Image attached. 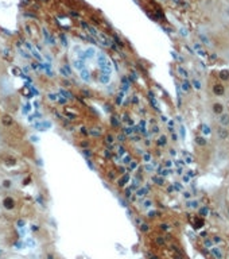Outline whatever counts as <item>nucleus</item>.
<instances>
[{
    "label": "nucleus",
    "instance_id": "f257e3e1",
    "mask_svg": "<svg viewBox=\"0 0 229 259\" xmlns=\"http://www.w3.org/2000/svg\"><path fill=\"white\" fill-rule=\"evenodd\" d=\"M85 29H86L88 31H89V33L92 34V35L95 37V38H96L97 40H99V43H102L104 46H108V47H109V46H112V43H113V42H112V39H111V38H108V37H106L104 33H101L100 30H97L96 27L86 26V24H85Z\"/></svg>",
    "mask_w": 229,
    "mask_h": 259
},
{
    "label": "nucleus",
    "instance_id": "f03ea898",
    "mask_svg": "<svg viewBox=\"0 0 229 259\" xmlns=\"http://www.w3.org/2000/svg\"><path fill=\"white\" fill-rule=\"evenodd\" d=\"M97 62H99L100 69H101L102 72H105V73H111V72H112L111 61H109L108 58L102 54V53H99V55H97Z\"/></svg>",
    "mask_w": 229,
    "mask_h": 259
},
{
    "label": "nucleus",
    "instance_id": "7ed1b4c3",
    "mask_svg": "<svg viewBox=\"0 0 229 259\" xmlns=\"http://www.w3.org/2000/svg\"><path fill=\"white\" fill-rule=\"evenodd\" d=\"M217 138L220 140H227L229 138V131L227 130V127L220 126L217 128Z\"/></svg>",
    "mask_w": 229,
    "mask_h": 259
},
{
    "label": "nucleus",
    "instance_id": "20e7f679",
    "mask_svg": "<svg viewBox=\"0 0 229 259\" xmlns=\"http://www.w3.org/2000/svg\"><path fill=\"white\" fill-rule=\"evenodd\" d=\"M213 93H214L216 96H224L225 95V86L222 85V84H214L213 85Z\"/></svg>",
    "mask_w": 229,
    "mask_h": 259
},
{
    "label": "nucleus",
    "instance_id": "39448f33",
    "mask_svg": "<svg viewBox=\"0 0 229 259\" xmlns=\"http://www.w3.org/2000/svg\"><path fill=\"white\" fill-rule=\"evenodd\" d=\"M212 111H213V114L220 116L221 114H224V105H222L221 103H214V104L212 105Z\"/></svg>",
    "mask_w": 229,
    "mask_h": 259
},
{
    "label": "nucleus",
    "instance_id": "423d86ee",
    "mask_svg": "<svg viewBox=\"0 0 229 259\" xmlns=\"http://www.w3.org/2000/svg\"><path fill=\"white\" fill-rule=\"evenodd\" d=\"M210 252H212V255L216 259H224V252H222L221 248L218 247H212L210 248Z\"/></svg>",
    "mask_w": 229,
    "mask_h": 259
},
{
    "label": "nucleus",
    "instance_id": "0eeeda50",
    "mask_svg": "<svg viewBox=\"0 0 229 259\" xmlns=\"http://www.w3.org/2000/svg\"><path fill=\"white\" fill-rule=\"evenodd\" d=\"M26 29L30 31L31 35H35V34L38 33V27H36L33 22H26Z\"/></svg>",
    "mask_w": 229,
    "mask_h": 259
},
{
    "label": "nucleus",
    "instance_id": "6e6552de",
    "mask_svg": "<svg viewBox=\"0 0 229 259\" xmlns=\"http://www.w3.org/2000/svg\"><path fill=\"white\" fill-rule=\"evenodd\" d=\"M50 126H51V123H50V121H40V123H35V124H34V127H35L36 130H39V131H43L45 128H49Z\"/></svg>",
    "mask_w": 229,
    "mask_h": 259
},
{
    "label": "nucleus",
    "instance_id": "1a4fd4ad",
    "mask_svg": "<svg viewBox=\"0 0 229 259\" xmlns=\"http://www.w3.org/2000/svg\"><path fill=\"white\" fill-rule=\"evenodd\" d=\"M218 121H220V124H221V126H224V127L229 126V115L228 114H221V115H220Z\"/></svg>",
    "mask_w": 229,
    "mask_h": 259
},
{
    "label": "nucleus",
    "instance_id": "9d476101",
    "mask_svg": "<svg viewBox=\"0 0 229 259\" xmlns=\"http://www.w3.org/2000/svg\"><path fill=\"white\" fill-rule=\"evenodd\" d=\"M109 79H111V73H102L101 76H100V81H101L102 84H106V82H109Z\"/></svg>",
    "mask_w": 229,
    "mask_h": 259
},
{
    "label": "nucleus",
    "instance_id": "9b49d317",
    "mask_svg": "<svg viewBox=\"0 0 229 259\" xmlns=\"http://www.w3.org/2000/svg\"><path fill=\"white\" fill-rule=\"evenodd\" d=\"M200 38H201V40H202V42L205 43L206 46H212V42H210V39H209L206 35H203L202 33H200Z\"/></svg>",
    "mask_w": 229,
    "mask_h": 259
},
{
    "label": "nucleus",
    "instance_id": "f8f14e48",
    "mask_svg": "<svg viewBox=\"0 0 229 259\" xmlns=\"http://www.w3.org/2000/svg\"><path fill=\"white\" fill-rule=\"evenodd\" d=\"M3 204H4V207L7 208V209H11V208H14V201H12V198H5Z\"/></svg>",
    "mask_w": 229,
    "mask_h": 259
},
{
    "label": "nucleus",
    "instance_id": "ddd939ff",
    "mask_svg": "<svg viewBox=\"0 0 229 259\" xmlns=\"http://www.w3.org/2000/svg\"><path fill=\"white\" fill-rule=\"evenodd\" d=\"M218 77H220L221 80H224V81L228 80V79H229V70H227V69L221 70V72H220V76H218Z\"/></svg>",
    "mask_w": 229,
    "mask_h": 259
},
{
    "label": "nucleus",
    "instance_id": "4468645a",
    "mask_svg": "<svg viewBox=\"0 0 229 259\" xmlns=\"http://www.w3.org/2000/svg\"><path fill=\"white\" fill-rule=\"evenodd\" d=\"M178 73L181 74L182 77H185V79H187V77H189V73H187V70L185 69V68H182V66H178Z\"/></svg>",
    "mask_w": 229,
    "mask_h": 259
},
{
    "label": "nucleus",
    "instance_id": "2eb2a0df",
    "mask_svg": "<svg viewBox=\"0 0 229 259\" xmlns=\"http://www.w3.org/2000/svg\"><path fill=\"white\" fill-rule=\"evenodd\" d=\"M148 192V188H140V189H137V192H136V194L139 196V197H143V196H146V193Z\"/></svg>",
    "mask_w": 229,
    "mask_h": 259
},
{
    "label": "nucleus",
    "instance_id": "dca6fc26",
    "mask_svg": "<svg viewBox=\"0 0 229 259\" xmlns=\"http://www.w3.org/2000/svg\"><path fill=\"white\" fill-rule=\"evenodd\" d=\"M196 143L198 146H205L206 145V139L202 138V136H197V138H196Z\"/></svg>",
    "mask_w": 229,
    "mask_h": 259
},
{
    "label": "nucleus",
    "instance_id": "f3484780",
    "mask_svg": "<svg viewBox=\"0 0 229 259\" xmlns=\"http://www.w3.org/2000/svg\"><path fill=\"white\" fill-rule=\"evenodd\" d=\"M128 181H130V176H128V174H125V176L123 177V178H121L120 181H119V185H121V186H123L124 184H127V182H128Z\"/></svg>",
    "mask_w": 229,
    "mask_h": 259
},
{
    "label": "nucleus",
    "instance_id": "a211bd4d",
    "mask_svg": "<svg viewBox=\"0 0 229 259\" xmlns=\"http://www.w3.org/2000/svg\"><path fill=\"white\" fill-rule=\"evenodd\" d=\"M203 226L202 219H196V223H194V228H201Z\"/></svg>",
    "mask_w": 229,
    "mask_h": 259
},
{
    "label": "nucleus",
    "instance_id": "6ab92c4d",
    "mask_svg": "<svg viewBox=\"0 0 229 259\" xmlns=\"http://www.w3.org/2000/svg\"><path fill=\"white\" fill-rule=\"evenodd\" d=\"M190 88H191V85H190L189 82H187V81H185V82L182 84V89H183L185 92H189V90H190Z\"/></svg>",
    "mask_w": 229,
    "mask_h": 259
},
{
    "label": "nucleus",
    "instance_id": "aec40b11",
    "mask_svg": "<svg viewBox=\"0 0 229 259\" xmlns=\"http://www.w3.org/2000/svg\"><path fill=\"white\" fill-rule=\"evenodd\" d=\"M166 143H167V139H166V136H161V138H159V140H158V145H159V146H165Z\"/></svg>",
    "mask_w": 229,
    "mask_h": 259
},
{
    "label": "nucleus",
    "instance_id": "412c9836",
    "mask_svg": "<svg viewBox=\"0 0 229 259\" xmlns=\"http://www.w3.org/2000/svg\"><path fill=\"white\" fill-rule=\"evenodd\" d=\"M151 205H152L151 200H144V201H143V208H150Z\"/></svg>",
    "mask_w": 229,
    "mask_h": 259
},
{
    "label": "nucleus",
    "instance_id": "4be33fe9",
    "mask_svg": "<svg viewBox=\"0 0 229 259\" xmlns=\"http://www.w3.org/2000/svg\"><path fill=\"white\" fill-rule=\"evenodd\" d=\"M150 100H151V104L154 105V108H155V110H159V108H158V103H156L155 97H154V96H151V97H150Z\"/></svg>",
    "mask_w": 229,
    "mask_h": 259
},
{
    "label": "nucleus",
    "instance_id": "5701e85b",
    "mask_svg": "<svg viewBox=\"0 0 229 259\" xmlns=\"http://www.w3.org/2000/svg\"><path fill=\"white\" fill-rule=\"evenodd\" d=\"M152 181H154V182H156L158 185H163V180L161 178V177H154Z\"/></svg>",
    "mask_w": 229,
    "mask_h": 259
},
{
    "label": "nucleus",
    "instance_id": "b1692460",
    "mask_svg": "<svg viewBox=\"0 0 229 259\" xmlns=\"http://www.w3.org/2000/svg\"><path fill=\"white\" fill-rule=\"evenodd\" d=\"M134 132H135V128H130V127H127L124 130V134H127V135H132Z\"/></svg>",
    "mask_w": 229,
    "mask_h": 259
},
{
    "label": "nucleus",
    "instance_id": "393cba45",
    "mask_svg": "<svg viewBox=\"0 0 229 259\" xmlns=\"http://www.w3.org/2000/svg\"><path fill=\"white\" fill-rule=\"evenodd\" d=\"M202 128H203V134H206V135H209V134L212 132V131H210V128H209V126H206V124H203Z\"/></svg>",
    "mask_w": 229,
    "mask_h": 259
},
{
    "label": "nucleus",
    "instance_id": "a878e982",
    "mask_svg": "<svg viewBox=\"0 0 229 259\" xmlns=\"http://www.w3.org/2000/svg\"><path fill=\"white\" fill-rule=\"evenodd\" d=\"M123 163H124V165L131 163V157H130V155H125V157L123 158Z\"/></svg>",
    "mask_w": 229,
    "mask_h": 259
},
{
    "label": "nucleus",
    "instance_id": "bb28decb",
    "mask_svg": "<svg viewBox=\"0 0 229 259\" xmlns=\"http://www.w3.org/2000/svg\"><path fill=\"white\" fill-rule=\"evenodd\" d=\"M193 85H194V88H196V89H201V84H200L198 80H194L193 81Z\"/></svg>",
    "mask_w": 229,
    "mask_h": 259
},
{
    "label": "nucleus",
    "instance_id": "cd10ccee",
    "mask_svg": "<svg viewBox=\"0 0 229 259\" xmlns=\"http://www.w3.org/2000/svg\"><path fill=\"white\" fill-rule=\"evenodd\" d=\"M124 152H125V150H124V147H117V154L120 155H124Z\"/></svg>",
    "mask_w": 229,
    "mask_h": 259
},
{
    "label": "nucleus",
    "instance_id": "c85d7f7f",
    "mask_svg": "<svg viewBox=\"0 0 229 259\" xmlns=\"http://www.w3.org/2000/svg\"><path fill=\"white\" fill-rule=\"evenodd\" d=\"M170 173H171L170 170H167V169H163V170H161V173H159V174H161V176H167V174H170Z\"/></svg>",
    "mask_w": 229,
    "mask_h": 259
},
{
    "label": "nucleus",
    "instance_id": "c756f323",
    "mask_svg": "<svg viewBox=\"0 0 229 259\" xmlns=\"http://www.w3.org/2000/svg\"><path fill=\"white\" fill-rule=\"evenodd\" d=\"M197 205H198V202H197V201H191V202H187V207H191V208H196Z\"/></svg>",
    "mask_w": 229,
    "mask_h": 259
},
{
    "label": "nucleus",
    "instance_id": "7c9ffc66",
    "mask_svg": "<svg viewBox=\"0 0 229 259\" xmlns=\"http://www.w3.org/2000/svg\"><path fill=\"white\" fill-rule=\"evenodd\" d=\"M143 159L146 161V162H150V161H151V155H150V154H144L143 155Z\"/></svg>",
    "mask_w": 229,
    "mask_h": 259
},
{
    "label": "nucleus",
    "instance_id": "2f4dec72",
    "mask_svg": "<svg viewBox=\"0 0 229 259\" xmlns=\"http://www.w3.org/2000/svg\"><path fill=\"white\" fill-rule=\"evenodd\" d=\"M140 229H142L143 232H147V231H148V226H147V224H142V226H140Z\"/></svg>",
    "mask_w": 229,
    "mask_h": 259
},
{
    "label": "nucleus",
    "instance_id": "473e14b6",
    "mask_svg": "<svg viewBox=\"0 0 229 259\" xmlns=\"http://www.w3.org/2000/svg\"><path fill=\"white\" fill-rule=\"evenodd\" d=\"M200 213L202 215V216H206V215H208V208H202V209L200 211Z\"/></svg>",
    "mask_w": 229,
    "mask_h": 259
},
{
    "label": "nucleus",
    "instance_id": "72a5a7b5",
    "mask_svg": "<svg viewBox=\"0 0 229 259\" xmlns=\"http://www.w3.org/2000/svg\"><path fill=\"white\" fill-rule=\"evenodd\" d=\"M174 188L177 189V190H181V189H182V185H181L179 182H175V184H174Z\"/></svg>",
    "mask_w": 229,
    "mask_h": 259
},
{
    "label": "nucleus",
    "instance_id": "f704fd0d",
    "mask_svg": "<svg viewBox=\"0 0 229 259\" xmlns=\"http://www.w3.org/2000/svg\"><path fill=\"white\" fill-rule=\"evenodd\" d=\"M147 171H152L154 170V166H151V165H146V167H144Z\"/></svg>",
    "mask_w": 229,
    "mask_h": 259
},
{
    "label": "nucleus",
    "instance_id": "c9c22d12",
    "mask_svg": "<svg viewBox=\"0 0 229 259\" xmlns=\"http://www.w3.org/2000/svg\"><path fill=\"white\" fill-rule=\"evenodd\" d=\"M61 93L65 96V97H66V96H68V97H71V95L69 92H66V90H61Z\"/></svg>",
    "mask_w": 229,
    "mask_h": 259
},
{
    "label": "nucleus",
    "instance_id": "e433bc0d",
    "mask_svg": "<svg viewBox=\"0 0 229 259\" xmlns=\"http://www.w3.org/2000/svg\"><path fill=\"white\" fill-rule=\"evenodd\" d=\"M121 101H123V93H120V95H119V99H117V104H120Z\"/></svg>",
    "mask_w": 229,
    "mask_h": 259
},
{
    "label": "nucleus",
    "instance_id": "4c0bfd02",
    "mask_svg": "<svg viewBox=\"0 0 229 259\" xmlns=\"http://www.w3.org/2000/svg\"><path fill=\"white\" fill-rule=\"evenodd\" d=\"M183 196H185V198H190V197H191V194H190L189 192H185V193H183Z\"/></svg>",
    "mask_w": 229,
    "mask_h": 259
},
{
    "label": "nucleus",
    "instance_id": "58836bf2",
    "mask_svg": "<svg viewBox=\"0 0 229 259\" xmlns=\"http://www.w3.org/2000/svg\"><path fill=\"white\" fill-rule=\"evenodd\" d=\"M156 242H158L159 244H165V242H163V240H162L161 238H158V239H156Z\"/></svg>",
    "mask_w": 229,
    "mask_h": 259
},
{
    "label": "nucleus",
    "instance_id": "ea45409f",
    "mask_svg": "<svg viewBox=\"0 0 229 259\" xmlns=\"http://www.w3.org/2000/svg\"><path fill=\"white\" fill-rule=\"evenodd\" d=\"M135 167H136V163H135V162H132V163L130 165V169H135Z\"/></svg>",
    "mask_w": 229,
    "mask_h": 259
},
{
    "label": "nucleus",
    "instance_id": "a19ab883",
    "mask_svg": "<svg viewBox=\"0 0 229 259\" xmlns=\"http://www.w3.org/2000/svg\"><path fill=\"white\" fill-rule=\"evenodd\" d=\"M106 140H108L109 143H112V142H113V138H112V136H108V138H106Z\"/></svg>",
    "mask_w": 229,
    "mask_h": 259
},
{
    "label": "nucleus",
    "instance_id": "79ce46f5",
    "mask_svg": "<svg viewBox=\"0 0 229 259\" xmlns=\"http://www.w3.org/2000/svg\"><path fill=\"white\" fill-rule=\"evenodd\" d=\"M214 242H217V243H220V242H221V239H220V238H218V236H214Z\"/></svg>",
    "mask_w": 229,
    "mask_h": 259
},
{
    "label": "nucleus",
    "instance_id": "37998d69",
    "mask_svg": "<svg viewBox=\"0 0 229 259\" xmlns=\"http://www.w3.org/2000/svg\"><path fill=\"white\" fill-rule=\"evenodd\" d=\"M166 166L170 167V166H171V161H166Z\"/></svg>",
    "mask_w": 229,
    "mask_h": 259
},
{
    "label": "nucleus",
    "instance_id": "c03bdc74",
    "mask_svg": "<svg viewBox=\"0 0 229 259\" xmlns=\"http://www.w3.org/2000/svg\"><path fill=\"white\" fill-rule=\"evenodd\" d=\"M161 227H162V229H168V227H167V226H166V224H162V226H161Z\"/></svg>",
    "mask_w": 229,
    "mask_h": 259
},
{
    "label": "nucleus",
    "instance_id": "a18cd8bd",
    "mask_svg": "<svg viewBox=\"0 0 229 259\" xmlns=\"http://www.w3.org/2000/svg\"><path fill=\"white\" fill-rule=\"evenodd\" d=\"M186 163H191V158H186Z\"/></svg>",
    "mask_w": 229,
    "mask_h": 259
},
{
    "label": "nucleus",
    "instance_id": "49530a36",
    "mask_svg": "<svg viewBox=\"0 0 229 259\" xmlns=\"http://www.w3.org/2000/svg\"><path fill=\"white\" fill-rule=\"evenodd\" d=\"M170 154L171 155H175V150H170Z\"/></svg>",
    "mask_w": 229,
    "mask_h": 259
},
{
    "label": "nucleus",
    "instance_id": "de8ad7c7",
    "mask_svg": "<svg viewBox=\"0 0 229 259\" xmlns=\"http://www.w3.org/2000/svg\"><path fill=\"white\" fill-rule=\"evenodd\" d=\"M0 142H2V138H0Z\"/></svg>",
    "mask_w": 229,
    "mask_h": 259
}]
</instances>
